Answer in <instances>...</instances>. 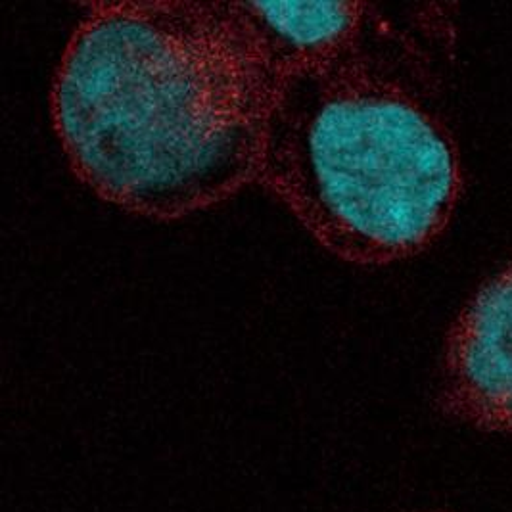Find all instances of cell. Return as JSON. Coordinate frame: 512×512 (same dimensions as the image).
Returning <instances> with one entry per match:
<instances>
[{
	"instance_id": "cell-4",
	"label": "cell",
	"mask_w": 512,
	"mask_h": 512,
	"mask_svg": "<svg viewBox=\"0 0 512 512\" xmlns=\"http://www.w3.org/2000/svg\"><path fill=\"white\" fill-rule=\"evenodd\" d=\"M234 20L275 87L357 47L371 6L359 2H229Z\"/></svg>"
},
{
	"instance_id": "cell-5",
	"label": "cell",
	"mask_w": 512,
	"mask_h": 512,
	"mask_svg": "<svg viewBox=\"0 0 512 512\" xmlns=\"http://www.w3.org/2000/svg\"><path fill=\"white\" fill-rule=\"evenodd\" d=\"M420 512H447V511H420Z\"/></svg>"
},
{
	"instance_id": "cell-3",
	"label": "cell",
	"mask_w": 512,
	"mask_h": 512,
	"mask_svg": "<svg viewBox=\"0 0 512 512\" xmlns=\"http://www.w3.org/2000/svg\"><path fill=\"white\" fill-rule=\"evenodd\" d=\"M438 403L480 430L512 434V263L472 296L443 350Z\"/></svg>"
},
{
	"instance_id": "cell-2",
	"label": "cell",
	"mask_w": 512,
	"mask_h": 512,
	"mask_svg": "<svg viewBox=\"0 0 512 512\" xmlns=\"http://www.w3.org/2000/svg\"><path fill=\"white\" fill-rule=\"evenodd\" d=\"M367 33L280 81L257 183L330 254L374 267L417 256L445 231L461 165L445 125Z\"/></svg>"
},
{
	"instance_id": "cell-1",
	"label": "cell",
	"mask_w": 512,
	"mask_h": 512,
	"mask_svg": "<svg viewBox=\"0 0 512 512\" xmlns=\"http://www.w3.org/2000/svg\"><path fill=\"white\" fill-rule=\"evenodd\" d=\"M275 91L229 2H108L71 33L50 114L87 187L169 221L257 183Z\"/></svg>"
}]
</instances>
